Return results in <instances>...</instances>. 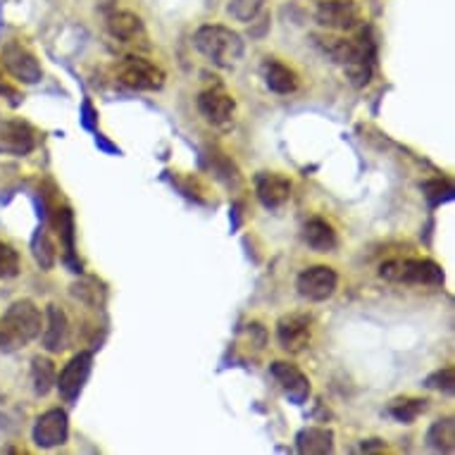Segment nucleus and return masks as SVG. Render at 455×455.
I'll return each instance as SVG.
<instances>
[{
  "instance_id": "393cba45",
  "label": "nucleus",
  "mask_w": 455,
  "mask_h": 455,
  "mask_svg": "<svg viewBox=\"0 0 455 455\" xmlns=\"http://www.w3.org/2000/svg\"><path fill=\"white\" fill-rule=\"evenodd\" d=\"M22 269V258L15 246H10L8 241L0 239V279H12Z\"/></svg>"
},
{
  "instance_id": "0eeeda50",
  "label": "nucleus",
  "mask_w": 455,
  "mask_h": 455,
  "mask_svg": "<svg viewBox=\"0 0 455 455\" xmlns=\"http://www.w3.org/2000/svg\"><path fill=\"white\" fill-rule=\"evenodd\" d=\"M313 339V317L307 313H289L276 322V344L291 355H299Z\"/></svg>"
},
{
  "instance_id": "f8f14e48",
  "label": "nucleus",
  "mask_w": 455,
  "mask_h": 455,
  "mask_svg": "<svg viewBox=\"0 0 455 455\" xmlns=\"http://www.w3.org/2000/svg\"><path fill=\"white\" fill-rule=\"evenodd\" d=\"M0 62L20 84H38L44 79V68L31 51L20 44H8L0 52Z\"/></svg>"
},
{
  "instance_id": "2eb2a0df",
  "label": "nucleus",
  "mask_w": 455,
  "mask_h": 455,
  "mask_svg": "<svg viewBox=\"0 0 455 455\" xmlns=\"http://www.w3.org/2000/svg\"><path fill=\"white\" fill-rule=\"evenodd\" d=\"M253 184L258 201L267 210L282 208L283 203H289V198H291V181L286 180L283 174L260 172L255 174Z\"/></svg>"
},
{
  "instance_id": "1a4fd4ad",
  "label": "nucleus",
  "mask_w": 455,
  "mask_h": 455,
  "mask_svg": "<svg viewBox=\"0 0 455 455\" xmlns=\"http://www.w3.org/2000/svg\"><path fill=\"white\" fill-rule=\"evenodd\" d=\"M91 370H93V353L91 351H79L68 360V365L62 367L58 379H55V387L68 403L79 401V395H82L91 377Z\"/></svg>"
},
{
  "instance_id": "20e7f679",
  "label": "nucleus",
  "mask_w": 455,
  "mask_h": 455,
  "mask_svg": "<svg viewBox=\"0 0 455 455\" xmlns=\"http://www.w3.org/2000/svg\"><path fill=\"white\" fill-rule=\"evenodd\" d=\"M379 276L394 283H411V286H441L443 269L427 258H405V260H388L379 267Z\"/></svg>"
},
{
  "instance_id": "f03ea898",
  "label": "nucleus",
  "mask_w": 455,
  "mask_h": 455,
  "mask_svg": "<svg viewBox=\"0 0 455 455\" xmlns=\"http://www.w3.org/2000/svg\"><path fill=\"white\" fill-rule=\"evenodd\" d=\"M44 315L34 300H15L0 317V351H20L41 336Z\"/></svg>"
},
{
  "instance_id": "39448f33",
  "label": "nucleus",
  "mask_w": 455,
  "mask_h": 455,
  "mask_svg": "<svg viewBox=\"0 0 455 455\" xmlns=\"http://www.w3.org/2000/svg\"><path fill=\"white\" fill-rule=\"evenodd\" d=\"M117 79L120 84L134 91H160L164 86V69L148 58L141 55H129L117 65Z\"/></svg>"
},
{
  "instance_id": "7ed1b4c3",
  "label": "nucleus",
  "mask_w": 455,
  "mask_h": 455,
  "mask_svg": "<svg viewBox=\"0 0 455 455\" xmlns=\"http://www.w3.org/2000/svg\"><path fill=\"white\" fill-rule=\"evenodd\" d=\"M317 45L327 58H331V62L346 69V75L355 86H367L370 84L374 69V48L370 45V41L324 36L317 38Z\"/></svg>"
},
{
  "instance_id": "ddd939ff",
  "label": "nucleus",
  "mask_w": 455,
  "mask_h": 455,
  "mask_svg": "<svg viewBox=\"0 0 455 455\" xmlns=\"http://www.w3.org/2000/svg\"><path fill=\"white\" fill-rule=\"evenodd\" d=\"M38 146V132L24 120L0 122V153L24 157Z\"/></svg>"
},
{
  "instance_id": "bb28decb",
  "label": "nucleus",
  "mask_w": 455,
  "mask_h": 455,
  "mask_svg": "<svg viewBox=\"0 0 455 455\" xmlns=\"http://www.w3.org/2000/svg\"><path fill=\"white\" fill-rule=\"evenodd\" d=\"M425 387L434 388V391H443V394H453L455 370H453V367H443V370H436V372L427 377Z\"/></svg>"
},
{
  "instance_id": "f257e3e1",
  "label": "nucleus",
  "mask_w": 455,
  "mask_h": 455,
  "mask_svg": "<svg viewBox=\"0 0 455 455\" xmlns=\"http://www.w3.org/2000/svg\"><path fill=\"white\" fill-rule=\"evenodd\" d=\"M196 51L201 52L203 58L212 62L215 68L232 69L243 60L246 44L239 31L224 24H203L194 34Z\"/></svg>"
},
{
  "instance_id": "4468645a",
  "label": "nucleus",
  "mask_w": 455,
  "mask_h": 455,
  "mask_svg": "<svg viewBox=\"0 0 455 455\" xmlns=\"http://www.w3.org/2000/svg\"><path fill=\"white\" fill-rule=\"evenodd\" d=\"M269 374L293 405H303L310 398V379L291 363H272Z\"/></svg>"
},
{
  "instance_id": "aec40b11",
  "label": "nucleus",
  "mask_w": 455,
  "mask_h": 455,
  "mask_svg": "<svg viewBox=\"0 0 455 455\" xmlns=\"http://www.w3.org/2000/svg\"><path fill=\"white\" fill-rule=\"evenodd\" d=\"M108 31H110L112 38L117 41H124V44H132L139 36H143V22L141 17L129 12V10H120V12H112L108 17Z\"/></svg>"
},
{
  "instance_id": "9d476101",
  "label": "nucleus",
  "mask_w": 455,
  "mask_h": 455,
  "mask_svg": "<svg viewBox=\"0 0 455 455\" xmlns=\"http://www.w3.org/2000/svg\"><path fill=\"white\" fill-rule=\"evenodd\" d=\"M320 27L331 31H353L363 22V10L355 0H322L315 10Z\"/></svg>"
},
{
  "instance_id": "6e6552de",
  "label": "nucleus",
  "mask_w": 455,
  "mask_h": 455,
  "mask_svg": "<svg viewBox=\"0 0 455 455\" xmlns=\"http://www.w3.org/2000/svg\"><path fill=\"white\" fill-rule=\"evenodd\" d=\"M339 289V275L327 265H313L296 276V291L310 303H324Z\"/></svg>"
},
{
  "instance_id": "412c9836",
  "label": "nucleus",
  "mask_w": 455,
  "mask_h": 455,
  "mask_svg": "<svg viewBox=\"0 0 455 455\" xmlns=\"http://www.w3.org/2000/svg\"><path fill=\"white\" fill-rule=\"evenodd\" d=\"M58 370L48 355H34L31 358V387L36 395H48L55 388Z\"/></svg>"
},
{
  "instance_id": "dca6fc26",
  "label": "nucleus",
  "mask_w": 455,
  "mask_h": 455,
  "mask_svg": "<svg viewBox=\"0 0 455 455\" xmlns=\"http://www.w3.org/2000/svg\"><path fill=\"white\" fill-rule=\"evenodd\" d=\"M44 348L48 353H60L69 344V320L60 306L51 303L45 310V322L41 329Z\"/></svg>"
},
{
  "instance_id": "423d86ee",
  "label": "nucleus",
  "mask_w": 455,
  "mask_h": 455,
  "mask_svg": "<svg viewBox=\"0 0 455 455\" xmlns=\"http://www.w3.org/2000/svg\"><path fill=\"white\" fill-rule=\"evenodd\" d=\"M198 112L203 120L217 129H229L234 124V115H236V100L224 86H210V89L198 93Z\"/></svg>"
},
{
  "instance_id": "4be33fe9",
  "label": "nucleus",
  "mask_w": 455,
  "mask_h": 455,
  "mask_svg": "<svg viewBox=\"0 0 455 455\" xmlns=\"http://www.w3.org/2000/svg\"><path fill=\"white\" fill-rule=\"evenodd\" d=\"M427 446L436 451V453H453L455 451V419L441 418L432 422L427 429Z\"/></svg>"
},
{
  "instance_id": "6ab92c4d",
  "label": "nucleus",
  "mask_w": 455,
  "mask_h": 455,
  "mask_svg": "<svg viewBox=\"0 0 455 455\" xmlns=\"http://www.w3.org/2000/svg\"><path fill=\"white\" fill-rule=\"evenodd\" d=\"M296 448L303 455H327L334 451V432L327 427H306L296 436Z\"/></svg>"
},
{
  "instance_id": "f3484780",
  "label": "nucleus",
  "mask_w": 455,
  "mask_h": 455,
  "mask_svg": "<svg viewBox=\"0 0 455 455\" xmlns=\"http://www.w3.org/2000/svg\"><path fill=\"white\" fill-rule=\"evenodd\" d=\"M262 79H265V86H267L272 93L276 96H291L299 91V75L293 72L289 65L275 60V58H267L262 62Z\"/></svg>"
},
{
  "instance_id": "9b49d317",
  "label": "nucleus",
  "mask_w": 455,
  "mask_h": 455,
  "mask_svg": "<svg viewBox=\"0 0 455 455\" xmlns=\"http://www.w3.org/2000/svg\"><path fill=\"white\" fill-rule=\"evenodd\" d=\"M31 439L38 448L65 446L69 439V418L62 408H51L41 412L31 429Z\"/></svg>"
},
{
  "instance_id": "5701e85b",
  "label": "nucleus",
  "mask_w": 455,
  "mask_h": 455,
  "mask_svg": "<svg viewBox=\"0 0 455 455\" xmlns=\"http://www.w3.org/2000/svg\"><path fill=\"white\" fill-rule=\"evenodd\" d=\"M425 411V398H411V395H408V398H398V401H394V403L388 405V415L398 419V422H403V425H412Z\"/></svg>"
},
{
  "instance_id": "b1692460",
  "label": "nucleus",
  "mask_w": 455,
  "mask_h": 455,
  "mask_svg": "<svg viewBox=\"0 0 455 455\" xmlns=\"http://www.w3.org/2000/svg\"><path fill=\"white\" fill-rule=\"evenodd\" d=\"M265 3H267V0H229L227 12H229V17L236 20V22L248 24L260 15L262 8H265Z\"/></svg>"
},
{
  "instance_id": "a211bd4d",
  "label": "nucleus",
  "mask_w": 455,
  "mask_h": 455,
  "mask_svg": "<svg viewBox=\"0 0 455 455\" xmlns=\"http://www.w3.org/2000/svg\"><path fill=\"white\" fill-rule=\"evenodd\" d=\"M303 241L307 243V248H313L315 253H331L339 246V236H336L334 227L322 217L307 220L306 227H303Z\"/></svg>"
},
{
  "instance_id": "a878e982",
  "label": "nucleus",
  "mask_w": 455,
  "mask_h": 455,
  "mask_svg": "<svg viewBox=\"0 0 455 455\" xmlns=\"http://www.w3.org/2000/svg\"><path fill=\"white\" fill-rule=\"evenodd\" d=\"M34 255H36V262L44 269H51L55 265V246H52L45 232L36 234V239H34Z\"/></svg>"
}]
</instances>
